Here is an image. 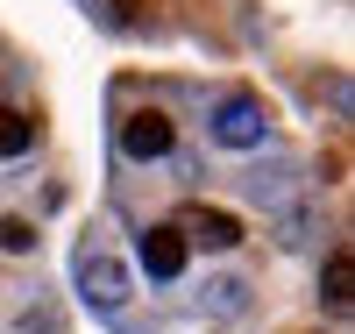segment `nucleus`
I'll list each match as a JSON object with an SVG mask.
<instances>
[{"label":"nucleus","instance_id":"f257e3e1","mask_svg":"<svg viewBox=\"0 0 355 334\" xmlns=\"http://www.w3.org/2000/svg\"><path fill=\"white\" fill-rule=\"evenodd\" d=\"M206 128H214L220 149H263V142H270V114H263L256 93H227V100L214 107V121H206Z\"/></svg>","mask_w":355,"mask_h":334},{"label":"nucleus","instance_id":"f03ea898","mask_svg":"<svg viewBox=\"0 0 355 334\" xmlns=\"http://www.w3.org/2000/svg\"><path fill=\"white\" fill-rule=\"evenodd\" d=\"M78 292L93 313H121L128 306V270L114 263L107 249H78Z\"/></svg>","mask_w":355,"mask_h":334},{"label":"nucleus","instance_id":"7ed1b4c3","mask_svg":"<svg viewBox=\"0 0 355 334\" xmlns=\"http://www.w3.org/2000/svg\"><path fill=\"white\" fill-rule=\"evenodd\" d=\"M171 142H178V128H171V114H157V107H142V114L121 121V157H135V164L171 157Z\"/></svg>","mask_w":355,"mask_h":334},{"label":"nucleus","instance_id":"20e7f679","mask_svg":"<svg viewBox=\"0 0 355 334\" xmlns=\"http://www.w3.org/2000/svg\"><path fill=\"white\" fill-rule=\"evenodd\" d=\"M142 270H150V278H178V270H185V235L178 228H150L142 235Z\"/></svg>","mask_w":355,"mask_h":334},{"label":"nucleus","instance_id":"39448f33","mask_svg":"<svg viewBox=\"0 0 355 334\" xmlns=\"http://www.w3.org/2000/svg\"><path fill=\"white\" fill-rule=\"evenodd\" d=\"M192 242H206V249H234V242H242V221L220 214V206H199V214H192Z\"/></svg>","mask_w":355,"mask_h":334},{"label":"nucleus","instance_id":"423d86ee","mask_svg":"<svg viewBox=\"0 0 355 334\" xmlns=\"http://www.w3.org/2000/svg\"><path fill=\"white\" fill-rule=\"evenodd\" d=\"M320 299H327L334 313H348V299H355V263H348V249L327 256V270H320Z\"/></svg>","mask_w":355,"mask_h":334},{"label":"nucleus","instance_id":"0eeeda50","mask_svg":"<svg viewBox=\"0 0 355 334\" xmlns=\"http://www.w3.org/2000/svg\"><path fill=\"white\" fill-rule=\"evenodd\" d=\"M28 149H36V121L0 107V157H28Z\"/></svg>","mask_w":355,"mask_h":334},{"label":"nucleus","instance_id":"6e6552de","mask_svg":"<svg viewBox=\"0 0 355 334\" xmlns=\"http://www.w3.org/2000/svg\"><path fill=\"white\" fill-rule=\"evenodd\" d=\"M0 249H8V256H28V249H36V228H28L21 214H8V221H0Z\"/></svg>","mask_w":355,"mask_h":334},{"label":"nucleus","instance_id":"1a4fd4ad","mask_svg":"<svg viewBox=\"0 0 355 334\" xmlns=\"http://www.w3.org/2000/svg\"><path fill=\"white\" fill-rule=\"evenodd\" d=\"M206 292H214V306H220V313H242V285H234V278H220V285H206Z\"/></svg>","mask_w":355,"mask_h":334}]
</instances>
